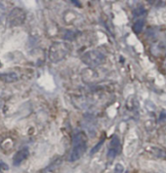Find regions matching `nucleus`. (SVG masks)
I'll use <instances>...</instances> for the list:
<instances>
[{"label": "nucleus", "mask_w": 166, "mask_h": 173, "mask_svg": "<svg viewBox=\"0 0 166 173\" xmlns=\"http://www.w3.org/2000/svg\"><path fill=\"white\" fill-rule=\"evenodd\" d=\"M28 156V150L27 149H22L17 153L13 159V164L16 166L20 165V163L23 162V160H24Z\"/></svg>", "instance_id": "6"}, {"label": "nucleus", "mask_w": 166, "mask_h": 173, "mask_svg": "<svg viewBox=\"0 0 166 173\" xmlns=\"http://www.w3.org/2000/svg\"><path fill=\"white\" fill-rule=\"evenodd\" d=\"M4 15H5V7L3 6V4H0V22L2 20Z\"/></svg>", "instance_id": "10"}, {"label": "nucleus", "mask_w": 166, "mask_h": 173, "mask_svg": "<svg viewBox=\"0 0 166 173\" xmlns=\"http://www.w3.org/2000/svg\"><path fill=\"white\" fill-rule=\"evenodd\" d=\"M103 59H104V57H103V56L100 53L91 51L86 53L84 57H83V60H84L85 63L90 65V66H94V65L100 64L102 62Z\"/></svg>", "instance_id": "4"}, {"label": "nucleus", "mask_w": 166, "mask_h": 173, "mask_svg": "<svg viewBox=\"0 0 166 173\" xmlns=\"http://www.w3.org/2000/svg\"><path fill=\"white\" fill-rule=\"evenodd\" d=\"M124 171V167L122 164L121 163H117L115 166V169H114V173H123Z\"/></svg>", "instance_id": "9"}, {"label": "nucleus", "mask_w": 166, "mask_h": 173, "mask_svg": "<svg viewBox=\"0 0 166 173\" xmlns=\"http://www.w3.org/2000/svg\"><path fill=\"white\" fill-rule=\"evenodd\" d=\"M1 108H2V101L0 100V110H1Z\"/></svg>", "instance_id": "12"}, {"label": "nucleus", "mask_w": 166, "mask_h": 173, "mask_svg": "<svg viewBox=\"0 0 166 173\" xmlns=\"http://www.w3.org/2000/svg\"><path fill=\"white\" fill-rule=\"evenodd\" d=\"M119 151H121V142L118 136H115L112 138L111 143H110V148L108 151V158L109 159H114L117 156Z\"/></svg>", "instance_id": "5"}, {"label": "nucleus", "mask_w": 166, "mask_h": 173, "mask_svg": "<svg viewBox=\"0 0 166 173\" xmlns=\"http://www.w3.org/2000/svg\"><path fill=\"white\" fill-rule=\"evenodd\" d=\"M86 150V137L84 133H79L77 136L74 137V148L72 153L70 155V162L78 160L84 155Z\"/></svg>", "instance_id": "1"}, {"label": "nucleus", "mask_w": 166, "mask_h": 173, "mask_svg": "<svg viewBox=\"0 0 166 173\" xmlns=\"http://www.w3.org/2000/svg\"><path fill=\"white\" fill-rule=\"evenodd\" d=\"M71 2L74 4H78V6H80V2H77V1H71Z\"/></svg>", "instance_id": "11"}, {"label": "nucleus", "mask_w": 166, "mask_h": 173, "mask_svg": "<svg viewBox=\"0 0 166 173\" xmlns=\"http://www.w3.org/2000/svg\"><path fill=\"white\" fill-rule=\"evenodd\" d=\"M126 173H127V172H126Z\"/></svg>", "instance_id": "14"}, {"label": "nucleus", "mask_w": 166, "mask_h": 173, "mask_svg": "<svg viewBox=\"0 0 166 173\" xmlns=\"http://www.w3.org/2000/svg\"><path fill=\"white\" fill-rule=\"evenodd\" d=\"M0 170H1V163H0Z\"/></svg>", "instance_id": "13"}, {"label": "nucleus", "mask_w": 166, "mask_h": 173, "mask_svg": "<svg viewBox=\"0 0 166 173\" xmlns=\"http://www.w3.org/2000/svg\"><path fill=\"white\" fill-rule=\"evenodd\" d=\"M143 26H144L143 20H138V22H136V23L134 24V26H133V29H134V31L136 32V33H139V32L142 30Z\"/></svg>", "instance_id": "7"}, {"label": "nucleus", "mask_w": 166, "mask_h": 173, "mask_svg": "<svg viewBox=\"0 0 166 173\" xmlns=\"http://www.w3.org/2000/svg\"><path fill=\"white\" fill-rule=\"evenodd\" d=\"M103 143H104V139L101 140L100 142L97 143L96 145H95V146L92 148V149H91V151H90V154H91V155H93V154L96 153V152H97L99 149H100V148H101V146H102V144H103Z\"/></svg>", "instance_id": "8"}, {"label": "nucleus", "mask_w": 166, "mask_h": 173, "mask_svg": "<svg viewBox=\"0 0 166 173\" xmlns=\"http://www.w3.org/2000/svg\"><path fill=\"white\" fill-rule=\"evenodd\" d=\"M26 14L23 9L20 8H15L13 9L10 14L8 15V24L9 26L11 27H14V26H18L23 24L26 20Z\"/></svg>", "instance_id": "3"}, {"label": "nucleus", "mask_w": 166, "mask_h": 173, "mask_svg": "<svg viewBox=\"0 0 166 173\" xmlns=\"http://www.w3.org/2000/svg\"><path fill=\"white\" fill-rule=\"evenodd\" d=\"M68 52V48L63 43H55L50 49V59L53 62L63 59Z\"/></svg>", "instance_id": "2"}]
</instances>
